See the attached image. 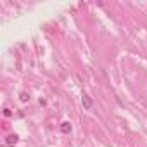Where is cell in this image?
Returning <instances> with one entry per match:
<instances>
[{
	"label": "cell",
	"mask_w": 147,
	"mask_h": 147,
	"mask_svg": "<svg viewBox=\"0 0 147 147\" xmlns=\"http://www.w3.org/2000/svg\"><path fill=\"white\" fill-rule=\"evenodd\" d=\"M19 142V137L14 133V135H9V137H5V145H9V147H12V145H16Z\"/></svg>",
	"instance_id": "cell-1"
},
{
	"label": "cell",
	"mask_w": 147,
	"mask_h": 147,
	"mask_svg": "<svg viewBox=\"0 0 147 147\" xmlns=\"http://www.w3.org/2000/svg\"><path fill=\"white\" fill-rule=\"evenodd\" d=\"M82 104H83L85 109H90V107H92V99H90L87 94H83V97H82Z\"/></svg>",
	"instance_id": "cell-2"
},
{
	"label": "cell",
	"mask_w": 147,
	"mask_h": 147,
	"mask_svg": "<svg viewBox=\"0 0 147 147\" xmlns=\"http://www.w3.org/2000/svg\"><path fill=\"white\" fill-rule=\"evenodd\" d=\"M71 123L69 121H64V123H61V131L62 133H71Z\"/></svg>",
	"instance_id": "cell-3"
},
{
	"label": "cell",
	"mask_w": 147,
	"mask_h": 147,
	"mask_svg": "<svg viewBox=\"0 0 147 147\" xmlns=\"http://www.w3.org/2000/svg\"><path fill=\"white\" fill-rule=\"evenodd\" d=\"M19 99H21V102H28V100H30V95H28L26 92H23V94L19 95Z\"/></svg>",
	"instance_id": "cell-4"
},
{
	"label": "cell",
	"mask_w": 147,
	"mask_h": 147,
	"mask_svg": "<svg viewBox=\"0 0 147 147\" xmlns=\"http://www.w3.org/2000/svg\"><path fill=\"white\" fill-rule=\"evenodd\" d=\"M4 116H7V118H9V116H11V111H9V109H4Z\"/></svg>",
	"instance_id": "cell-5"
}]
</instances>
